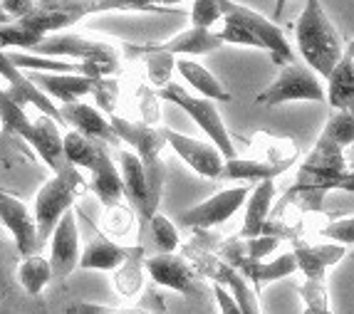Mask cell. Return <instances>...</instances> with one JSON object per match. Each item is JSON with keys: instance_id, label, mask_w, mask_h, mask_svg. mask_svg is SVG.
<instances>
[{"instance_id": "277c9868", "label": "cell", "mask_w": 354, "mask_h": 314, "mask_svg": "<svg viewBox=\"0 0 354 314\" xmlns=\"http://www.w3.org/2000/svg\"><path fill=\"white\" fill-rule=\"evenodd\" d=\"M112 126L117 131V137L122 139V144L134 151L139 156L147 173V184H149V196H151V206L159 208L161 193H164L166 184V164L161 159V151H164L169 144H166V129L161 126H149L144 121H136L129 117H119L114 114Z\"/></svg>"}, {"instance_id": "db71d44e", "label": "cell", "mask_w": 354, "mask_h": 314, "mask_svg": "<svg viewBox=\"0 0 354 314\" xmlns=\"http://www.w3.org/2000/svg\"><path fill=\"white\" fill-rule=\"evenodd\" d=\"M0 190H6V188H3V186H0Z\"/></svg>"}, {"instance_id": "484cf974", "label": "cell", "mask_w": 354, "mask_h": 314, "mask_svg": "<svg viewBox=\"0 0 354 314\" xmlns=\"http://www.w3.org/2000/svg\"><path fill=\"white\" fill-rule=\"evenodd\" d=\"M325 87L332 112H354V59L349 55L337 62Z\"/></svg>"}, {"instance_id": "ab89813d", "label": "cell", "mask_w": 354, "mask_h": 314, "mask_svg": "<svg viewBox=\"0 0 354 314\" xmlns=\"http://www.w3.org/2000/svg\"><path fill=\"white\" fill-rule=\"evenodd\" d=\"M189 18H191V28L213 30V25L223 20L221 0H194V8H191Z\"/></svg>"}, {"instance_id": "2e32d148", "label": "cell", "mask_w": 354, "mask_h": 314, "mask_svg": "<svg viewBox=\"0 0 354 314\" xmlns=\"http://www.w3.org/2000/svg\"><path fill=\"white\" fill-rule=\"evenodd\" d=\"M147 275L166 290L181 292V295L196 292V267L186 257H178L174 253L147 257Z\"/></svg>"}, {"instance_id": "f1b7e54d", "label": "cell", "mask_w": 354, "mask_h": 314, "mask_svg": "<svg viewBox=\"0 0 354 314\" xmlns=\"http://www.w3.org/2000/svg\"><path fill=\"white\" fill-rule=\"evenodd\" d=\"M23 260L18 245L12 240L0 237V302H8L15 307L18 295L23 287L18 285V265Z\"/></svg>"}, {"instance_id": "52a82bcc", "label": "cell", "mask_w": 354, "mask_h": 314, "mask_svg": "<svg viewBox=\"0 0 354 314\" xmlns=\"http://www.w3.org/2000/svg\"><path fill=\"white\" fill-rule=\"evenodd\" d=\"M159 99L164 101H171V104H178L183 112L189 114L194 119L198 129H203L208 139H211L218 151L223 154V159H236V144L230 139V131L225 129L223 124V117H221L218 107H216V101L206 99V97H196L189 95L183 87H178L176 82L166 84L164 89H159Z\"/></svg>"}, {"instance_id": "f5cc1de1", "label": "cell", "mask_w": 354, "mask_h": 314, "mask_svg": "<svg viewBox=\"0 0 354 314\" xmlns=\"http://www.w3.org/2000/svg\"><path fill=\"white\" fill-rule=\"evenodd\" d=\"M0 159H3V151H0Z\"/></svg>"}, {"instance_id": "9c48e42d", "label": "cell", "mask_w": 354, "mask_h": 314, "mask_svg": "<svg viewBox=\"0 0 354 314\" xmlns=\"http://www.w3.org/2000/svg\"><path fill=\"white\" fill-rule=\"evenodd\" d=\"M250 190H253L250 184L223 188V190H218V193H213L211 198H206L203 203H198V206L183 210L178 220H181V226L191 228V230H208V228H216V226H221V223H225L241 206H245Z\"/></svg>"}, {"instance_id": "bcb514c9", "label": "cell", "mask_w": 354, "mask_h": 314, "mask_svg": "<svg viewBox=\"0 0 354 314\" xmlns=\"http://www.w3.org/2000/svg\"><path fill=\"white\" fill-rule=\"evenodd\" d=\"M112 314H149V312H144L139 307H114Z\"/></svg>"}, {"instance_id": "cb8c5ba5", "label": "cell", "mask_w": 354, "mask_h": 314, "mask_svg": "<svg viewBox=\"0 0 354 314\" xmlns=\"http://www.w3.org/2000/svg\"><path fill=\"white\" fill-rule=\"evenodd\" d=\"M144 275H147V250L142 243L131 245V253L122 265L112 273V287L122 300H134L144 287Z\"/></svg>"}, {"instance_id": "f6af8a7d", "label": "cell", "mask_w": 354, "mask_h": 314, "mask_svg": "<svg viewBox=\"0 0 354 314\" xmlns=\"http://www.w3.org/2000/svg\"><path fill=\"white\" fill-rule=\"evenodd\" d=\"M114 307H106V304H95V302H80L67 307L65 314H112Z\"/></svg>"}, {"instance_id": "4fadbf2b", "label": "cell", "mask_w": 354, "mask_h": 314, "mask_svg": "<svg viewBox=\"0 0 354 314\" xmlns=\"http://www.w3.org/2000/svg\"><path fill=\"white\" fill-rule=\"evenodd\" d=\"M166 144H169V146L176 151L178 159H181L191 171L198 173V176L211 178V181L223 178L225 159L213 141H201V139L186 137V134L166 129Z\"/></svg>"}, {"instance_id": "60d3db41", "label": "cell", "mask_w": 354, "mask_h": 314, "mask_svg": "<svg viewBox=\"0 0 354 314\" xmlns=\"http://www.w3.org/2000/svg\"><path fill=\"white\" fill-rule=\"evenodd\" d=\"M319 235L337 245H354V215L349 218H337V220H327L325 226L319 228Z\"/></svg>"}, {"instance_id": "3957f363", "label": "cell", "mask_w": 354, "mask_h": 314, "mask_svg": "<svg viewBox=\"0 0 354 314\" xmlns=\"http://www.w3.org/2000/svg\"><path fill=\"white\" fill-rule=\"evenodd\" d=\"M295 37L305 65L317 72L319 77H330L337 62L344 57L342 35L337 25L327 18L319 0H305L300 18L295 23Z\"/></svg>"}, {"instance_id": "b9f144b4", "label": "cell", "mask_w": 354, "mask_h": 314, "mask_svg": "<svg viewBox=\"0 0 354 314\" xmlns=\"http://www.w3.org/2000/svg\"><path fill=\"white\" fill-rule=\"evenodd\" d=\"M95 99L106 117H114V114H117V101H119V79L102 77L100 87H97V92H95Z\"/></svg>"}, {"instance_id": "9a60e30c", "label": "cell", "mask_w": 354, "mask_h": 314, "mask_svg": "<svg viewBox=\"0 0 354 314\" xmlns=\"http://www.w3.org/2000/svg\"><path fill=\"white\" fill-rule=\"evenodd\" d=\"M62 119L65 126H70L72 131L82 134L87 139H95L106 146H117L122 144V139L117 137V131L112 126V119L106 117L102 109L89 107L84 101H75V104H62Z\"/></svg>"}, {"instance_id": "8992f818", "label": "cell", "mask_w": 354, "mask_h": 314, "mask_svg": "<svg viewBox=\"0 0 354 314\" xmlns=\"http://www.w3.org/2000/svg\"><path fill=\"white\" fill-rule=\"evenodd\" d=\"M89 186L80 176V168L70 166L62 173H55L48 184L37 190L35 196V220H37V235L40 245H45L53 237L55 228L62 220L67 210L75 208V201L82 196Z\"/></svg>"}, {"instance_id": "4316f807", "label": "cell", "mask_w": 354, "mask_h": 314, "mask_svg": "<svg viewBox=\"0 0 354 314\" xmlns=\"http://www.w3.org/2000/svg\"><path fill=\"white\" fill-rule=\"evenodd\" d=\"M285 168L268 164L263 159H225L223 178H233V181H243V184H263V181H275L283 176Z\"/></svg>"}, {"instance_id": "5b68a950", "label": "cell", "mask_w": 354, "mask_h": 314, "mask_svg": "<svg viewBox=\"0 0 354 314\" xmlns=\"http://www.w3.org/2000/svg\"><path fill=\"white\" fill-rule=\"evenodd\" d=\"M32 55H45V57H72L75 62H87L102 72V77H114L122 70V57L119 50L106 40H92L87 35H77L70 30L53 32L45 40H40L30 50Z\"/></svg>"}, {"instance_id": "5bb4252c", "label": "cell", "mask_w": 354, "mask_h": 314, "mask_svg": "<svg viewBox=\"0 0 354 314\" xmlns=\"http://www.w3.org/2000/svg\"><path fill=\"white\" fill-rule=\"evenodd\" d=\"M80 230H77V210H67L62 220L55 228L50 237V267H53V279L65 282L75 267H80Z\"/></svg>"}, {"instance_id": "d590c367", "label": "cell", "mask_w": 354, "mask_h": 314, "mask_svg": "<svg viewBox=\"0 0 354 314\" xmlns=\"http://www.w3.org/2000/svg\"><path fill=\"white\" fill-rule=\"evenodd\" d=\"M40 40H45V37L37 35L35 30L28 28L23 20L0 25V50H25V52H30Z\"/></svg>"}, {"instance_id": "44dd1931", "label": "cell", "mask_w": 354, "mask_h": 314, "mask_svg": "<svg viewBox=\"0 0 354 314\" xmlns=\"http://www.w3.org/2000/svg\"><path fill=\"white\" fill-rule=\"evenodd\" d=\"M89 188L95 190V196L100 198V203L104 208L117 206L124 198V181H122L119 166L114 164L112 156H109L106 144L102 146L95 166L89 168Z\"/></svg>"}, {"instance_id": "e0dca14e", "label": "cell", "mask_w": 354, "mask_h": 314, "mask_svg": "<svg viewBox=\"0 0 354 314\" xmlns=\"http://www.w3.org/2000/svg\"><path fill=\"white\" fill-rule=\"evenodd\" d=\"M119 173H122V181H124V196L129 198V206L142 215L144 223H149L151 215L156 213V208L151 206L142 161L131 148H119Z\"/></svg>"}, {"instance_id": "1f68e13d", "label": "cell", "mask_w": 354, "mask_h": 314, "mask_svg": "<svg viewBox=\"0 0 354 314\" xmlns=\"http://www.w3.org/2000/svg\"><path fill=\"white\" fill-rule=\"evenodd\" d=\"M0 124H3V137H18L25 144L32 139V119L28 117L20 104L12 101V97L6 92V87H0Z\"/></svg>"}, {"instance_id": "681fc988", "label": "cell", "mask_w": 354, "mask_h": 314, "mask_svg": "<svg viewBox=\"0 0 354 314\" xmlns=\"http://www.w3.org/2000/svg\"><path fill=\"white\" fill-rule=\"evenodd\" d=\"M0 314H18V312H15V307H12V304L0 302Z\"/></svg>"}, {"instance_id": "c3c4849f", "label": "cell", "mask_w": 354, "mask_h": 314, "mask_svg": "<svg viewBox=\"0 0 354 314\" xmlns=\"http://www.w3.org/2000/svg\"><path fill=\"white\" fill-rule=\"evenodd\" d=\"M8 23H15V20L8 15L6 8H3V0H0V25H8Z\"/></svg>"}, {"instance_id": "74e56055", "label": "cell", "mask_w": 354, "mask_h": 314, "mask_svg": "<svg viewBox=\"0 0 354 314\" xmlns=\"http://www.w3.org/2000/svg\"><path fill=\"white\" fill-rule=\"evenodd\" d=\"M149 228H151L153 243H156L159 253H166V255L176 253L178 243H181V235H178V228L174 226L171 220L156 210V213L151 215V220H149Z\"/></svg>"}, {"instance_id": "7c38bea8", "label": "cell", "mask_w": 354, "mask_h": 314, "mask_svg": "<svg viewBox=\"0 0 354 314\" xmlns=\"http://www.w3.org/2000/svg\"><path fill=\"white\" fill-rule=\"evenodd\" d=\"M0 223L8 228L12 235V243L18 245L20 255H40V235H37V220L35 213H30V208L23 201L15 198L12 190H0Z\"/></svg>"}, {"instance_id": "e575fe53", "label": "cell", "mask_w": 354, "mask_h": 314, "mask_svg": "<svg viewBox=\"0 0 354 314\" xmlns=\"http://www.w3.org/2000/svg\"><path fill=\"white\" fill-rule=\"evenodd\" d=\"M136 226V210L124 203H117V206L104 208V218H102V230L106 237L117 240L119 237H127Z\"/></svg>"}, {"instance_id": "7bdbcfd3", "label": "cell", "mask_w": 354, "mask_h": 314, "mask_svg": "<svg viewBox=\"0 0 354 314\" xmlns=\"http://www.w3.org/2000/svg\"><path fill=\"white\" fill-rule=\"evenodd\" d=\"M213 297H216V304H218L221 314H243L241 304L236 302V297L230 295L228 287H223L221 282L213 285Z\"/></svg>"}, {"instance_id": "ffe728a7", "label": "cell", "mask_w": 354, "mask_h": 314, "mask_svg": "<svg viewBox=\"0 0 354 314\" xmlns=\"http://www.w3.org/2000/svg\"><path fill=\"white\" fill-rule=\"evenodd\" d=\"M65 134H59V124L55 119L40 114L37 119H32V139L30 146L35 148V154L45 161V166L53 168V173H62L65 168H70L65 159V146H62Z\"/></svg>"}, {"instance_id": "ac0fdd59", "label": "cell", "mask_w": 354, "mask_h": 314, "mask_svg": "<svg viewBox=\"0 0 354 314\" xmlns=\"http://www.w3.org/2000/svg\"><path fill=\"white\" fill-rule=\"evenodd\" d=\"M30 79L55 101V104H75L82 101V97L95 95L102 77H82V75H40V72H28Z\"/></svg>"}, {"instance_id": "f546056e", "label": "cell", "mask_w": 354, "mask_h": 314, "mask_svg": "<svg viewBox=\"0 0 354 314\" xmlns=\"http://www.w3.org/2000/svg\"><path fill=\"white\" fill-rule=\"evenodd\" d=\"M352 144H354V112H332L315 146L325 148V151H335V154H344Z\"/></svg>"}, {"instance_id": "816d5d0a", "label": "cell", "mask_w": 354, "mask_h": 314, "mask_svg": "<svg viewBox=\"0 0 354 314\" xmlns=\"http://www.w3.org/2000/svg\"><path fill=\"white\" fill-rule=\"evenodd\" d=\"M176 3H183V0H166V6H176Z\"/></svg>"}, {"instance_id": "ba28073f", "label": "cell", "mask_w": 354, "mask_h": 314, "mask_svg": "<svg viewBox=\"0 0 354 314\" xmlns=\"http://www.w3.org/2000/svg\"><path fill=\"white\" fill-rule=\"evenodd\" d=\"M288 101H327V87L317 72L300 62H292L283 67L275 82L255 95V104L260 107H280Z\"/></svg>"}, {"instance_id": "8fae6325", "label": "cell", "mask_w": 354, "mask_h": 314, "mask_svg": "<svg viewBox=\"0 0 354 314\" xmlns=\"http://www.w3.org/2000/svg\"><path fill=\"white\" fill-rule=\"evenodd\" d=\"M225 42L221 37L218 30H198L189 28L178 32V35L169 37L166 42H144V45H124V55L131 59L142 57L149 52H164V55H208L213 50L223 48Z\"/></svg>"}, {"instance_id": "4dcf8cb0", "label": "cell", "mask_w": 354, "mask_h": 314, "mask_svg": "<svg viewBox=\"0 0 354 314\" xmlns=\"http://www.w3.org/2000/svg\"><path fill=\"white\" fill-rule=\"evenodd\" d=\"M253 144L258 146V156L255 159H263L268 164L283 166L285 171L290 166H295L297 159H300V146L288 137H272V134L260 131V134H255Z\"/></svg>"}, {"instance_id": "7402d4cb", "label": "cell", "mask_w": 354, "mask_h": 314, "mask_svg": "<svg viewBox=\"0 0 354 314\" xmlns=\"http://www.w3.org/2000/svg\"><path fill=\"white\" fill-rule=\"evenodd\" d=\"M131 248L117 243L106 235H95L84 245L80 255V267L82 270H102V273H114L122 262L129 257Z\"/></svg>"}, {"instance_id": "8d00e7d4", "label": "cell", "mask_w": 354, "mask_h": 314, "mask_svg": "<svg viewBox=\"0 0 354 314\" xmlns=\"http://www.w3.org/2000/svg\"><path fill=\"white\" fill-rule=\"evenodd\" d=\"M144 65H147V77L156 92L164 89L166 84H171L174 72H176V57L174 55H164V52H149L142 55Z\"/></svg>"}, {"instance_id": "d6a6232c", "label": "cell", "mask_w": 354, "mask_h": 314, "mask_svg": "<svg viewBox=\"0 0 354 314\" xmlns=\"http://www.w3.org/2000/svg\"><path fill=\"white\" fill-rule=\"evenodd\" d=\"M53 279V267L50 260L42 255H28L18 265V285L23 287L25 295L40 297V292L50 285Z\"/></svg>"}, {"instance_id": "d4e9b609", "label": "cell", "mask_w": 354, "mask_h": 314, "mask_svg": "<svg viewBox=\"0 0 354 314\" xmlns=\"http://www.w3.org/2000/svg\"><path fill=\"white\" fill-rule=\"evenodd\" d=\"M176 72L198 92V95L206 97V99L223 101V104L233 101V97H230V92L225 89V84L221 82L211 70H206L201 62H196V59H176Z\"/></svg>"}, {"instance_id": "7dc6e473", "label": "cell", "mask_w": 354, "mask_h": 314, "mask_svg": "<svg viewBox=\"0 0 354 314\" xmlns=\"http://www.w3.org/2000/svg\"><path fill=\"white\" fill-rule=\"evenodd\" d=\"M285 6H288V0H278V3H275V8H272V18H280V15H283V10H285Z\"/></svg>"}, {"instance_id": "83f0119b", "label": "cell", "mask_w": 354, "mask_h": 314, "mask_svg": "<svg viewBox=\"0 0 354 314\" xmlns=\"http://www.w3.org/2000/svg\"><path fill=\"white\" fill-rule=\"evenodd\" d=\"M292 273H297V262H295V255H292V250L283 253V255H278V257H272V260H260V262H253V265H245L241 270V275L253 285V290H260V287L268 285V282L283 279Z\"/></svg>"}, {"instance_id": "7a4b0ae2", "label": "cell", "mask_w": 354, "mask_h": 314, "mask_svg": "<svg viewBox=\"0 0 354 314\" xmlns=\"http://www.w3.org/2000/svg\"><path fill=\"white\" fill-rule=\"evenodd\" d=\"M161 3L166 0H37L35 10L30 12L23 23L32 28L40 37H48L53 32L70 30L87 15L97 12H159Z\"/></svg>"}, {"instance_id": "d6986e66", "label": "cell", "mask_w": 354, "mask_h": 314, "mask_svg": "<svg viewBox=\"0 0 354 314\" xmlns=\"http://www.w3.org/2000/svg\"><path fill=\"white\" fill-rule=\"evenodd\" d=\"M292 255H295L297 270L305 275V279H325L327 270L347 255V248L330 243V240L327 243H305V240H297L295 248H292Z\"/></svg>"}, {"instance_id": "f907efd6", "label": "cell", "mask_w": 354, "mask_h": 314, "mask_svg": "<svg viewBox=\"0 0 354 314\" xmlns=\"http://www.w3.org/2000/svg\"><path fill=\"white\" fill-rule=\"evenodd\" d=\"M344 55H349V57L354 59V40H349L347 45H344Z\"/></svg>"}, {"instance_id": "f35d334b", "label": "cell", "mask_w": 354, "mask_h": 314, "mask_svg": "<svg viewBox=\"0 0 354 314\" xmlns=\"http://www.w3.org/2000/svg\"><path fill=\"white\" fill-rule=\"evenodd\" d=\"M305 314H332L325 279H305L300 285Z\"/></svg>"}, {"instance_id": "603a6c76", "label": "cell", "mask_w": 354, "mask_h": 314, "mask_svg": "<svg viewBox=\"0 0 354 314\" xmlns=\"http://www.w3.org/2000/svg\"><path fill=\"white\" fill-rule=\"evenodd\" d=\"M272 203H275V181L255 184L253 190H250L248 201H245V218H243L238 237L263 235V228H266V223H268Z\"/></svg>"}, {"instance_id": "ee69618b", "label": "cell", "mask_w": 354, "mask_h": 314, "mask_svg": "<svg viewBox=\"0 0 354 314\" xmlns=\"http://www.w3.org/2000/svg\"><path fill=\"white\" fill-rule=\"evenodd\" d=\"M35 6H37V0H3V8H6V12L12 20L28 18L30 12L35 10Z\"/></svg>"}, {"instance_id": "30bf717a", "label": "cell", "mask_w": 354, "mask_h": 314, "mask_svg": "<svg viewBox=\"0 0 354 314\" xmlns=\"http://www.w3.org/2000/svg\"><path fill=\"white\" fill-rule=\"evenodd\" d=\"M0 77L8 82L6 92L12 97L15 104H20L23 109L35 107L40 114L55 119L59 126H65V119H62V109H59V104H55V101L50 99V97L45 95L35 82H32V79H30L28 72L12 65L10 59H8L6 50H0Z\"/></svg>"}, {"instance_id": "6da1fadb", "label": "cell", "mask_w": 354, "mask_h": 314, "mask_svg": "<svg viewBox=\"0 0 354 314\" xmlns=\"http://www.w3.org/2000/svg\"><path fill=\"white\" fill-rule=\"evenodd\" d=\"M223 10V28L218 30L225 45H241V48H255L270 55L272 65L288 67L295 59V50L290 48L288 37L275 20L260 15L253 8L236 3V0H221Z\"/></svg>"}, {"instance_id": "836d02e7", "label": "cell", "mask_w": 354, "mask_h": 314, "mask_svg": "<svg viewBox=\"0 0 354 314\" xmlns=\"http://www.w3.org/2000/svg\"><path fill=\"white\" fill-rule=\"evenodd\" d=\"M62 146H65V159L70 166L80 168V171H89V168L95 166V161L104 144L95 141V139H87L70 129L65 134V139H62Z\"/></svg>"}]
</instances>
